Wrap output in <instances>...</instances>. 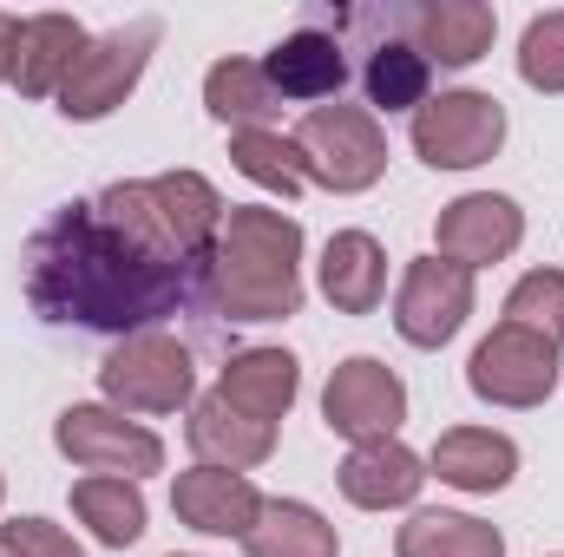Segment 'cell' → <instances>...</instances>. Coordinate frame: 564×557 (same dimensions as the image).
Masks as SVG:
<instances>
[{"label": "cell", "instance_id": "cell-1", "mask_svg": "<svg viewBox=\"0 0 564 557\" xmlns=\"http://www.w3.org/2000/svg\"><path fill=\"white\" fill-rule=\"evenodd\" d=\"M197 295V276L144 237L99 217V204H59L26 243V302L46 321L93 335H151Z\"/></svg>", "mask_w": 564, "mask_h": 557}, {"label": "cell", "instance_id": "cell-2", "mask_svg": "<svg viewBox=\"0 0 564 557\" xmlns=\"http://www.w3.org/2000/svg\"><path fill=\"white\" fill-rule=\"evenodd\" d=\"M197 295L224 321H289L302 308V223L270 204H230Z\"/></svg>", "mask_w": 564, "mask_h": 557}, {"label": "cell", "instance_id": "cell-3", "mask_svg": "<svg viewBox=\"0 0 564 557\" xmlns=\"http://www.w3.org/2000/svg\"><path fill=\"white\" fill-rule=\"evenodd\" d=\"M289 139L308 157V184H322L335 197L375 190L381 171H388V132L368 106H315Z\"/></svg>", "mask_w": 564, "mask_h": 557}, {"label": "cell", "instance_id": "cell-4", "mask_svg": "<svg viewBox=\"0 0 564 557\" xmlns=\"http://www.w3.org/2000/svg\"><path fill=\"white\" fill-rule=\"evenodd\" d=\"M158 33H164V26H158L151 13H139V20H126V26L86 40V53L73 59L66 86H59V112H66L73 125H93V119L119 112V106L132 99V86L144 79L151 53H158Z\"/></svg>", "mask_w": 564, "mask_h": 557}, {"label": "cell", "instance_id": "cell-5", "mask_svg": "<svg viewBox=\"0 0 564 557\" xmlns=\"http://www.w3.org/2000/svg\"><path fill=\"white\" fill-rule=\"evenodd\" d=\"M99 387H106V407H119V414H177L197 394V361L184 341L151 328V335H132L106 354Z\"/></svg>", "mask_w": 564, "mask_h": 557}, {"label": "cell", "instance_id": "cell-6", "mask_svg": "<svg viewBox=\"0 0 564 557\" xmlns=\"http://www.w3.org/2000/svg\"><path fill=\"white\" fill-rule=\"evenodd\" d=\"M348 13V26L355 33H368L361 40V92H368V106L375 112H421L426 99H433V66H426V53L408 40V20H401V7H341Z\"/></svg>", "mask_w": 564, "mask_h": 557}, {"label": "cell", "instance_id": "cell-7", "mask_svg": "<svg viewBox=\"0 0 564 557\" xmlns=\"http://www.w3.org/2000/svg\"><path fill=\"white\" fill-rule=\"evenodd\" d=\"M499 144H506V106L492 92L453 86L414 112V151L433 171H473V164L499 157Z\"/></svg>", "mask_w": 564, "mask_h": 557}, {"label": "cell", "instance_id": "cell-8", "mask_svg": "<svg viewBox=\"0 0 564 557\" xmlns=\"http://www.w3.org/2000/svg\"><path fill=\"white\" fill-rule=\"evenodd\" d=\"M466 387H473L479 401H492V407H545V401L558 394V341L499 321V328L473 348Z\"/></svg>", "mask_w": 564, "mask_h": 557}, {"label": "cell", "instance_id": "cell-9", "mask_svg": "<svg viewBox=\"0 0 564 557\" xmlns=\"http://www.w3.org/2000/svg\"><path fill=\"white\" fill-rule=\"evenodd\" d=\"M53 446L79 466V472H99V479H144V472H164V439L126 419L119 407H66L53 419Z\"/></svg>", "mask_w": 564, "mask_h": 557}, {"label": "cell", "instance_id": "cell-10", "mask_svg": "<svg viewBox=\"0 0 564 557\" xmlns=\"http://www.w3.org/2000/svg\"><path fill=\"white\" fill-rule=\"evenodd\" d=\"M322 419H328V433H341L355 446L361 439H394L401 419H408V387H401V374L388 361L348 354L322 387Z\"/></svg>", "mask_w": 564, "mask_h": 557}, {"label": "cell", "instance_id": "cell-11", "mask_svg": "<svg viewBox=\"0 0 564 557\" xmlns=\"http://www.w3.org/2000/svg\"><path fill=\"white\" fill-rule=\"evenodd\" d=\"M473 315V270L446 256H414L408 276L394 288V328L414 348H446Z\"/></svg>", "mask_w": 564, "mask_h": 557}, {"label": "cell", "instance_id": "cell-12", "mask_svg": "<svg viewBox=\"0 0 564 557\" xmlns=\"http://www.w3.org/2000/svg\"><path fill=\"white\" fill-rule=\"evenodd\" d=\"M263 79H270L276 99H295V106L335 99V92L348 86V40H341L335 13H328V20L308 13L289 40H276L270 59H263Z\"/></svg>", "mask_w": 564, "mask_h": 557}, {"label": "cell", "instance_id": "cell-13", "mask_svg": "<svg viewBox=\"0 0 564 557\" xmlns=\"http://www.w3.org/2000/svg\"><path fill=\"white\" fill-rule=\"evenodd\" d=\"M433 243H440V256L459 263V270L506 263V256L525 243V210H519L512 197H499V190H466V197H453V204L440 210Z\"/></svg>", "mask_w": 564, "mask_h": 557}, {"label": "cell", "instance_id": "cell-14", "mask_svg": "<svg viewBox=\"0 0 564 557\" xmlns=\"http://www.w3.org/2000/svg\"><path fill=\"white\" fill-rule=\"evenodd\" d=\"M171 512L177 525L204 532V538H250L257 512H263V492L243 479V472H224V466H191L177 472L171 485Z\"/></svg>", "mask_w": 564, "mask_h": 557}, {"label": "cell", "instance_id": "cell-15", "mask_svg": "<svg viewBox=\"0 0 564 557\" xmlns=\"http://www.w3.org/2000/svg\"><path fill=\"white\" fill-rule=\"evenodd\" d=\"M86 53V26L73 13H26L13 26V66H7V86L20 99H59L73 59Z\"/></svg>", "mask_w": 564, "mask_h": 557}, {"label": "cell", "instance_id": "cell-16", "mask_svg": "<svg viewBox=\"0 0 564 557\" xmlns=\"http://www.w3.org/2000/svg\"><path fill=\"white\" fill-rule=\"evenodd\" d=\"M408 40L426 53V66H473L492 53L499 13L486 0H408L401 7Z\"/></svg>", "mask_w": 564, "mask_h": 557}, {"label": "cell", "instance_id": "cell-17", "mask_svg": "<svg viewBox=\"0 0 564 557\" xmlns=\"http://www.w3.org/2000/svg\"><path fill=\"white\" fill-rule=\"evenodd\" d=\"M341 499L361 505V512H394V505H414L426 485V459L401 439H361L348 446L341 459Z\"/></svg>", "mask_w": 564, "mask_h": 557}, {"label": "cell", "instance_id": "cell-18", "mask_svg": "<svg viewBox=\"0 0 564 557\" xmlns=\"http://www.w3.org/2000/svg\"><path fill=\"white\" fill-rule=\"evenodd\" d=\"M151 204H158L177 256L191 270H204L210 250H217V237H224V197H217V184L204 171H164V177H151Z\"/></svg>", "mask_w": 564, "mask_h": 557}, {"label": "cell", "instance_id": "cell-19", "mask_svg": "<svg viewBox=\"0 0 564 557\" xmlns=\"http://www.w3.org/2000/svg\"><path fill=\"white\" fill-rule=\"evenodd\" d=\"M433 472L453 492H506L512 472H519V446L492 426H446L426 452V479Z\"/></svg>", "mask_w": 564, "mask_h": 557}, {"label": "cell", "instance_id": "cell-20", "mask_svg": "<svg viewBox=\"0 0 564 557\" xmlns=\"http://www.w3.org/2000/svg\"><path fill=\"white\" fill-rule=\"evenodd\" d=\"M184 433H191V452H197V466H224V472H250V466H263V459L276 452V426H263V419L237 414V407H230L217 387H210L204 401H191Z\"/></svg>", "mask_w": 564, "mask_h": 557}, {"label": "cell", "instance_id": "cell-21", "mask_svg": "<svg viewBox=\"0 0 564 557\" xmlns=\"http://www.w3.org/2000/svg\"><path fill=\"white\" fill-rule=\"evenodd\" d=\"M217 394H224L237 414L276 426V419L295 407V394H302V361H295L289 348H243V354L224 361Z\"/></svg>", "mask_w": 564, "mask_h": 557}, {"label": "cell", "instance_id": "cell-22", "mask_svg": "<svg viewBox=\"0 0 564 557\" xmlns=\"http://www.w3.org/2000/svg\"><path fill=\"white\" fill-rule=\"evenodd\" d=\"M322 295L341 315H375L388 295V250L368 230H335L322 250Z\"/></svg>", "mask_w": 564, "mask_h": 557}, {"label": "cell", "instance_id": "cell-23", "mask_svg": "<svg viewBox=\"0 0 564 557\" xmlns=\"http://www.w3.org/2000/svg\"><path fill=\"white\" fill-rule=\"evenodd\" d=\"M243 551L250 557H341V538H335V525L315 505H302V499H263Z\"/></svg>", "mask_w": 564, "mask_h": 557}, {"label": "cell", "instance_id": "cell-24", "mask_svg": "<svg viewBox=\"0 0 564 557\" xmlns=\"http://www.w3.org/2000/svg\"><path fill=\"white\" fill-rule=\"evenodd\" d=\"M394 557H506V538L473 512H414L394 538Z\"/></svg>", "mask_w": 564, "mask_h": 557}, {"label": "cell", "instance_id": "cell-25", "mask_svg": "<svg viewBox=\"0 0 564 557\" xmlns=\"http://www.w3.org/2000/svg\"><path fill=\"white\" fill-rule=\"evenodd\" d=\"M73 512H79V525H86L99 545H112V551H126V545L144 538L139 479H99V472H86V479L73 485Z\"/></svg>", "mask_w": 564, "mask_h": 557}, {"label": "cell", "instance_id": "cell-26", "mask_svg": "<svg viewBox=\"0 0 564 557\" xmlns=\"http://www.w3.org/2000/svg\"><path fill=\"white\" fill-rule=\"evenodd\" d=\"M204 106H210L217 125L250 132V125H270V112H276L282 99L270 92V79H263V59H217L204 73Z\"/></svg>", "mask_w": 564, "mask_h": 557}, {"label": "cell", "instance_id": "cell-27", "mask_svg": "<svg viewBox=\"0 0 564 557\" xmlns=\"http://www.w3.org/2000/svg\"><path fill=\"white\" fill-rule=\"evenodd\" d=\"M230 164H237L250 184L276 190V197H302V190H308V157H302V144L295 139H282L276 125L230 132Z\"/></svg>", "mask_w": 564, "mask_h": 557}, {"label": "cell", "instance_id": "cell-28", "mask_svg": "<svg viewBox=\"0 0 564 557\" xmlns=\"http://www.w3.org/2000/svg\"><path fill=\"white\" fill-rule=\"evenodd\" d=\"M506 321L525 328V335L564 341V270H532V276L512 282V295H506Z\"/></svg>", "mask_w": 564, "mask_h": 557}, {"label": "cell", "instance_id": "cell-29", "mask_svg": "<svg viewBox=\"0 0 564 557\" xmlns=\"http://www.w3.org/2000/svg\"><path fill=\"white\" fill-rule=\"evenodd\" d=\"M519 79L532 92H564V7L539 13L519 40Z\"/></svg>", "mask_w": 564, "mask_h": 557}, {"label": "cell", "instance_id": "cell-30", "mask_svg": "<svg viewBox=\"0 0 564 557\" xmlns=\"http://www.w3.org/2000/svg\"><path fill=\"white\" fill-rule=\"evenodd\" d=\"M0 557H86V551L53 518H7L0 525Z\"/></svg>", "mask_w": 564, "mask_h": 557}, {"label": "cell", "instance_id": "cell-31", "mask_svg": "<svg viewBox=\"0 0 564 557\" xmlns=\"http://www.w3.org/2000/svg\"><path fill=\"white\" fill-rule=\"evenodd\" d=\"M13 13H0V86H7V66H13Z\"/></svg>", "mask_w": 564, "mask_h": 557}, {"label": "cell", "instance_id": "cell-32", "mask_svg": "<svg viewBox=\"0 0 564 557\" xmlns=\"http://www.w3.org/2000/svg\"><path fill=\"white\" fill-rule=\"evenodd\" d=\"M0 499H7V479H0Z\"/></svg>", "mask_w": 564, "mask_h": 557}]
</instances>
